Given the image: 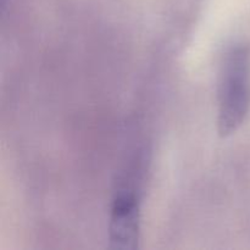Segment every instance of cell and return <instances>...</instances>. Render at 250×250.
<instances>
[{
    "instance_id": "7a4b0ae2",
    "label": "cell",
    "mask_w": 250,
    "mask_h": 250,
    "mask_svg": "<svg viewBox=\"0 0 250 250\" xmlns=\"http://www.w3.org/2000/svg\"><path fill=\"white\" fill-rule=\"evenodd\" d=\"M141 236V205L132 186H121L112 202L109 222V248L134 250Z\"/></svg>"
},
{
    "instance_id": "3957f363",
    "label": "cell",
    "mask_w": 250,
    "mask_h": 250,
    "mask_svg": "<svg viewBox=\"0 0 250 250\" xmlns=\"http://www.w3.org/2000/svg\"><path fill=\"white\" fill-rule=\"evenodd\" d=\"M6 1H7V0H0V2H1V9L2 10L5 9V5H6Z\"/></svg>"
},
{
    "instance_id": "6da1fadb",
    "label": "cell",
    "mask_w": 250,
    "mask_h": 250,
    "mask_svg": "<svg viewBox=\"0 0 250 250\" xmlns=\"http://www.w3.org/2000/svg\"><path fill=\"white\" fill-rule=\"evenodd\" d=\"M217 132L236 133L250 112V49L236 45L225 55L217 88Z\"/></svg>"
}]
</instances>
